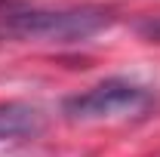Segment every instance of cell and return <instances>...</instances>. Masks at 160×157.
Wrapping results in <instances>:
<instances>
[{"label": "cell", "mask_w": 160, "mask_h": 157, "mask_svg": "<svg viewBox=\"0 0 160 157\" xmlns=\"http://www.w3.org/2000/svg\"><path fill=\"white\" fill-rule=\"evenodd\" d=\"M157 108V93L132 77H105L96 86L62 102L68 120H114V117H148Z\"/></svg>", "instance_id": "2"}, {"label": "cell", "mask_w": 160, "mask_h": 157, "mask_svg": "<svg viewBox=\"0 0 160 157\" xmlns=\"http://www.w3.org/2000/svg\"><path fill=\"white\" fill-rule=\"evenodd\" d=\"M114 25L108 6H49L0 16V43H80Z\"/></svg>", "instance_id": "1"}, {"label": "cell", "mask_w": 160, "mask_h": 157, "mask_svg": "<svg viewBox=\"0 0 160 157\" xmlns=\"http://www.w3.org/2000/svg\"><path fill=\"white\" fill-rule=\"evenodd\" d=\"M12 3H16V0H0V9H9Z\"/></svg>", "instance_id": "5"}, {"label": "cell", "mask_w": 160, "mask_h": 157, "mask_svg": "<svg viewBox=\"0 0 160 157\" xmlns=\"http://www.w3.org/2000/svg\"><path fill=\"white\" fill-rule=\"evenodd\" d=\"M136 31H139V34L148 40V43H160V16L139 22V28H136Z\"/></svg>", "instance_id": "4"}, {"label": "cell", "mask_w": 160, "mask_h": 157, "mask_svg": "<svg viewBox=\"0 0 160 157\" xmlns=\"http://www.w3.org/2000/svg\"><path fill=\"white\" fill-rule=\"evenodd\" d=\"M43 111L28 102H0V142L34 139L43 129Z\"/></svg>", "instance_id": "3"}]
</instances>
